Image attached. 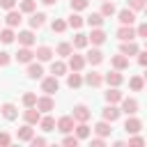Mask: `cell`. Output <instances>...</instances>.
<instances>
[{
  "mask_svg": "<svg viewBox=\"0 0 147 147\" xmlns=\"http://www.w3.org/2000/svg\"><path fill=\"white\" fill-rule=\"evenodd\" d=\"M74 126H76L74 115H64V117H60V119L55 122V129H57L60 133H71V131H74Z\"/></svg>",
  "mask_w": 147,
  "mask_h": 147,
  "instance_id": "1",
  "label": "cell"
},
{
  "mask_svg": "<svg viewBox=\"0 0 147 147\" xmlns=\"http://www.w3.org/2000/svg\"><path fill=\"white\" fill-rule=\"evenodd\" d=\"M57 90H60V80H57V76H48V78L41 80V92H44V94H55Z\"/></svg>",
  "mask_w": 147,
  "mask_h": 147,
  "instance_id": "2",
  "label": "cell"
},
{
  "mask_svg": "<svg viewBox=\"0 0 147 147\" xmlns=\"http://www.w3.org/2000/svg\"><path fill=\"white\" fill-rule=\"evenodd\" d=\"M37 108H39V113H51V110L55 108V101H53V96H51V94L37 96Z\"/></svg>",
  "mask_w": 147,
  "mask_h": 147,
  "instance_id": "3",
  "label": "cell"
},
{
  "mask_svg": "<svg viewBox=\"0 0 147 147\" xmlns=\"http://www.w3.org/2000/svg\"><path fill=\"white\" fill-rule=\"evenodd\" d=\"M103 83H108L110 87H119V85L124 83V76H122L117 69H113V71H108V74L103 76Z\"/></svg>",
  "mask_w": 147,
  "mask_h": 147,
  "instance_id": "4",
  "label": "cell"
},
{
  "mask_svg": "<svg viewBox=\"0 0 147 147\" xmlns=\"http://www.w3.org/2000/svg\"><path fill=\"white\" fill-rule=\"evenodd\" d=\"M119 103H122V108H119V110H122V113H126V115H136V113H138V108H140V106H138V101H136V99H131V96H124Z\"/></svg>",
  "mask_w": 147,
  "mask_h": 147,
  "instance_id": "5",
  "label": "cell"
},
{
  "mask_svg": "<svg viewBox=\"0 0 147 147\" xmlns=\"http://www.w3.org/2000/svg\"><path fill=\"white\" fill-rule=\"evenodd\" d=\"M119 115H122V110H119L115 103H108V106L103 108V119H106V122H110V124H113V122H117V119H119Z\"/></svg>",
  "mask_w": 147,
  "mask_h": 147,
  "instance_id": "6",
  "label": "cell"
},
{
  "mask_svg": "<svg viewBox=\"0 0 147 147\" xmlns=\"http://www.w3.org/2000/svg\"><path fill=\"white\" fill-rule=\"evenodd\" d=\"M90 108L85 106V103H78V106H74V119L76 122H87L90 119Z\"/></svg>",
  "mask_w": 147,
  "mask_h": 147,
  "instance_id": "7",
  "label": "cell"
},
{
  "mask_svg": "<svg viewBox=\"0 0 147 147\" xmlns=\"http://www.w3.org/2000/svg\"><path fill=\"white\" fill-rule=\"evenodd\" d=\"M83 83H87L90 87H101V85H103V76H101L99 71H90V74H85Z\"/></svg>",
  "mask_w": 147,
  "mask_h": 147,
  "instance_id": "8",
  "label": "cell"
},
{
  "mask_svg": "<svg viewBox=\"0 0 147 147\" xmlns=\"http://www.w3.org/2000/svg\"><path fill=\"white\" fill-rule=\"evenodd\" d=\"M140 129H142V122H140L138 117H133V115H129V119L124 122V131L133 136V133H138Z\"/></svg>",
  "mask_w": 147,
  "mask_h": 147,
  "instance_id": "9",
  "label": "cell"
},
{
  "mask_svg": "<svg viewBox=\"0 0 147 147\" xmlns=\"http://www.w3.org/2000/svg\"><path fill=\"white\" fill-rule=\"evenodd\" d=\"M138 34H136V30L131 28V25H122L119 30H117V39L119 41H131V39H136Z\"/></svg>",
  "mask_w": 147,
  "mask_h": 147,
  "instance_id": "10",
  "label": "cell"
},
{
  "mask_svg": "<svg viewBox=\"0 0 147 147\" xmlns=\"http://www.w3.org/2000/svg\"><path fill=\"white\" fill-rule=\"evenodd\" d=\"M71 71H83V67H85V57L83 55H76V53H71L69 55V64H67Z\"/></svg>",
  "mask_w": 147,
  "mask_h": 147,
  "instance_id": "11",
  "label": "cell"
},
{
  "mask_svg": "<svg viewBox=\"0 0 147 147\" xmlns=\"http://www.w3.org/2000/svg\"><path fill=\"white\" fill-rule=\"evenodd\" d=\"M117 18H119V23H122V25H131V23L136 21V14H133V9H131V7H126V9L117 11Z\"/></svg>",
  "mask_w": 147,
  "mask_h": 147,
  "instance_id": "12",
  "label": "cell"
},
{
  "mask_svg": "<svg viewBox=\"0 0 147 147\" xmlns=\"http://www.w3.org/2000/svg\"><path fill=\"white\" fill-rule=\"evenodd\" d=\"M21 21H23V16H21V9H18V11L9 9V11H7V16H5V23H7L9 28H16V25H21Z\"/></svg>",
  "mask_w": 147,
  "mask_h": 147,
  "instance_id": "13",
  "label": "cell"
},
{
  "mask_svg": "<svg viewBox=\"0 0 147 147\" xmlns=\"http://www.w3.org/2000/svg\"><path fill=\"white\" fill-rule=\"evenodd\" d=\"M87 39H90V44H94V46H101V44L106 41V32H103L101 28H94V30L87 34Z\"/></svg>",
  "mask_w": 147,
  "mask_h": 147,
  "instance_id": "14",
  "label": "cell"
},
{
  "mask_svg": "<svg viewBox=\"0 0 147 147\" xmlns=\"http://www.w3.org/2000/svg\"><path fill=\"white\" fill-rule=\"evenodd\" d=\"M16 60H18L21 64H28V62H32V60H34V53L30 51V46H23V48H18Z\"/></svg>",
  "mask_w": 147,
  "mask_h": 147,
  "instance_id": "15",
  "label": "cell"
},
{
  "mask_svg": "<svg viewBox=\"0 0 147 147\" xmlns=\"http://www.w3.org/2000/svg\"><path fill=\"white\" fill-rule=\"evenodd\" d=\"M23 117H25V122H28V124H39L41 113H39V108H37V106H32V108H28V110L23 113Z\"/></svg>",
  "mask_w": 147,
  "mask_h": 147,
  "instance_id": "16",
  "label": "cell"
},
{
  "mask_svg": "<svg viewBox=\"0 0 147 147\" xmlns=\"http://www.w3.org/2000/svg\"><path fill=\"white\" fill-rule=\"evenodd\" d=\"M119 53H122V55H126V57H129V55H138V44H136L133 39H131V41H122Z\"/></svg>",
  "mask_w": 147,
  "mask_h": 147,
  "instance_id": "17",
  "label": "cell"
},
{
  "mask_svg": "<svg viewBox=\"0 0 147 147\" xmlns=\"http://www.w3.org/2000/svg\"><path fill=\"white\" fill-rule=\"evenodd\" d=\"M85 62H90L92 67H96V64H101V62H103V53H101L99 48H92V51H87Z\"/></svg>",
  "mask_w": 147,
  "mask_h": 147,
  "instance_id": "18",
  "label": "cell"
},
{
  "mask_svg": "<svg viewBox=\"0 0 147 147\" xmlns=\"http://www.w3.org/2000/svg\"><path fill=\"white\" fill-rule=\"evenodd\" d=\"M44 76V67L39 62H28V78H41Z\"/></svg>",
  "mask_w": 147,
  "mask_h": 147,
  "instance_id": "19",
  "label": "cell"
},
{
  "mask_svg": "<svg viewBox=\"0 0 147 147\" xmlns=\"http://www.w3.org/2000/svg\"><path fill=\"white\" fill-rule=\"evenodd\" d=\"M34 55H37L39 62H51V57H53V48H51V46H39Z\"/></svg>",
  "mask_w": 147,
  "mask_h": 147,
  "instance_id": "20",
  "label": "cell"
},
{
  "mask_svg": "<svg viewBox=\"0 0 147 147\" xmlns=\"http://www.w3.org/2000/svg\"><path fill=\"white\" fill-rule=\"evenodd\" d=\"M113 67H115L117 71H124V69H129V57H126V55H122V53L113 55Z\"/></svg>",
  "mask_w": 147,
  "mask_h": 147,
  "instance_id": "21",
  "label": "cell"
},
{
  "mask_svg": "<svg viewBox=\"0 0 147 147\" xmlns=\"http://www.w3.org/2000/svg\"><path fill=\"white\" fill-rule=\"evenodd\" d=\"M0 113H2L5 119H16V115H18V110H16L14 103H2L0 106Z\"/></svg>",
  "mask_w": 147,
  "mask_h": 147,
  "instance_id": "22",
  "label": "cell"
},
{
  "mask_svg": "<svg viewBox=\"0 0 147 147\" xmlns=\"http://www.w3.org/2000/svg\"><path fill=\"white\" fill-rule=\"evenodd\" d=\"M16 136H18V140L30 142V140H32V136H34V133H32V124H28V122H25V124L18 129V133H16Z\"/></svg>",
  "mask_w": 147,
  "mask_h": 147,
  "instance_id": "23",
  "label": "cell"
},
{
  "mask_svg": "<svg viewBox=\"0 0 147 147\" xmlns=\"http://www.w3.org/2000/svg\"><path fill=\"white\" fill-rule=\"evenodd\" d=\"M44 23H46V14H41V11L34 14V11H32V16H30V28L37 30V28H41Z\"/></svg>",
  "mask_w": 147,
  "mask_h": 147,
  "instance_id": "24",
  "label": "cell"
},
{
  "mask_svg": "<svg viewBox=\"0 0 147 147\" xmlns=\"http://www.w3.org/2000/svg\"><path fill=\"white\" fill-rule=\"evenodd\" d=\"M18 44H21V46H32V44H34V34H32V30H23V32H18Z\"/></svg>",
  "mask_w": 147,
  "mask_h": 147,
  "instance_id": "25",
  "label": "cell"
},
{
  "mask_svg": "<svg viewBox=\"0 0 147 147\" xmlns=\"http://www.w3.org/2000/svg\"><path fill=\"white\" fill-rule=\"evenodd\" d=\"M67 85H69L71 90L80 87V85H83V76H80V71H74V74H69V76H67Z\"/></svg>",
  "mask_w": 147,
  "mask_h": 147,
  "instance_id": "26",
  "label": "cell"
},
{
  "mask_svg": "<svg viewBox=\"0 0 147 147\" xmlns=\"http://www.w3.org/2000/svg\"><path fill=\"white\" fill-rule=\"evenodd\" d=\"M122 99H124V94H122L117 87H110V90L106 92V101H108V103H119Z\"/></svg>",
  "mask_w": 147,
  "mask_h": 147,
  "instance_id": "27",
  "label": "cell"
},
{
  "mask_svg": "<svg viewBox=\"0 0 147 147\" xmlns=\"http://www.w3.org/2000/svg\"><path fill=\"white\" fill-rule=\"evenodd\" d=\"M85 23H87L90 28H101V25H103V16H101V11H96V14H90V16L85 18Z\"/></svg>",
  "mask_w": 147,
  "mask_h": 147,
  "instance_id": "28",
  "label": "cell"
},
{
  "mask_svg": "<svg viewBox=\"0 0 147 147\" xmlns=\"http://www.w3.org/2000/svg\"><path fill=\"white\" fill-rule=\"evenodd\" d=\"M67 69H69V67H67L62 60L51 62V74H53V76H64V74H67Z\"/></svg>",
  "mask_w": 147,
  "mask_h": 147,
  "instance_id": "29",
  "label": "cell"
},
{
  "mask_svg": "<svg viewBox=\"0 0 147 147\" xmlns=\"http://www.w3.org/2000/svg\"><path fill=\"white\" fill-rule=\"evenodd\" d=\"M94 131H96V136L106 138V136H110V131H113V129H110V122H106V119H103V122H99V124L94 126Z\"/></svg>",
  "mask_w": 147,
  "mask_h": 147,
  "instance_id": "30",
  "label": "cell"
},
{
  "mask_svg": "<svg viewBox=\"0 0 147 147\" xmlns=\"http://www.w3.org/2000/svg\"><path fill=\"white\" fill-rule=\"evenodd\" d=\"M76 129V136H78V140H85V138H90V126H87V122H78V126H74Z\"/></svg>",
  "mask_w": 147,
  "mask_h": 147,
  "instance_id": "31",
  "label": "cell"
},
{
  "mask_svg": "<svg viewBox=\"0 0 147 147\" xmlns=\"http://www.w3.org/2000/svg\"><path fill=\"white\" fill-rule=\"evenodd\" d=\"M83 23H85V18H83L80 14H76V11H74V14L69 16V21H67V25H69V28H74V30H78Z\"/></svg>",
  "mask_w": 147,
  "mask_h": 147,
  "instance_id": "32",
  "label": "cell"
},
{
  "mask_svg": "<svg viewBox=\"0 0 147 147\" xmlns=\"http://www.w3.org/2000/svg\"><path fill=\"white\" fill-rule=\"evenodd\" d=\"M39 126H41V131H46V133H48V131H55V119L46 115V117L39 119Z\"/></svg>",
  "mask_w": 147,
  "mask_h": 147,
  "instance_id": "33",
  "label": "cell"
},
{
  "mask_svg": "<svg viewBox=\"0 0 147 147\" xmlns=\"http://www.w3.org/2000/svg\"><path fill=\"white\" fill-rule=\"evenodd\" d=\"M14 37H16V34H14V30H11L9 25H7L5 30H0V41H2V44H11Z\"/></svg>",
  "mask_w": 147,
  "mask_h": 147,
  "instance_id": "34",
  "label": "cell"
},
{
  "mask_svg": "<svg viewBox=\"0 0 147 147\" xmlns=\"http://www.w3.org/2000/svg\"><path fill=\"white\" fill-rule=\"evenodd\" d=\"M87 44H90V39H87V34H83V32H78V34L74 37V44H71V46H74V48H85Z\"/></svg>",
  "mask_w": 147,
  "mask_h": 147,
  "instance_id": "35",
  "label": "cell"
},
{
  "mask_svg": "<svg viewBox=\"0 0 147 147\" xmlns=\"http://www.w3.org/2000/svg\"><path fill=\"white\" fill-rule=\"evenodd\" d=\"M129 87H131L133 92H140V90L145 87V78H142V76H133V78L129 80Z\"/></svg>",
  "mask_w": 147,
  "mask_h": 147,
  "instance_id": "36",
  "label": "cell"
},
{
  "mask_svg": "<svg viewBox=\"0 0 147 147\" xmlns=\"http://www.w3.org/2000/svg\"><path fill=\"white\" fill-rule=\"evenodd\" d=\"M117 9H115V5L110 2V0H103V5H101V16L106 18V16H113Z\"/></svg>",
  "mask_w": 147,
  "mask_h": 147,
  "instance_id": "37",
  "label": "cell"
},
{
  "mask_svg": "<svg viewBox=\"0 0 147 147\" xmlns=\"http://www.w3.org/2000/svg\"><path fill=\"white\" fill-rule=\"evenodd\" d=\"M74 53V46L69 44V41H62L60 46H57V55H62V57H69Z\"/></svg>",
  "mask_w": 147,
  "mask_h": 147,
  "instance_id": "38",
  "label": "cell"
},
{
  "mask_svg": "<svg viewBox=\"0 0 147 147\" xmlns=\"http://www.w3.org/2000/svg\"><path fill=\"white\" fill-rule=\"evenodd\" d=\"M23 106H25V108L37 106V94H34V92H25V94H23Z\"/></svg>",
  "mask_w": 147,
  "mask_h": 147,
  "instance_id": "39",
  "label": "cell"
},
{
  "mask_svg": "<svg viewBox=\"0 0 147 147\" xmlns=\"http://www.w3.org/2000/svg\"><path fill=\"white\" fill-rule=\"evenodd\" d=\"M34 0H21V14H32L34 11Z\"/></svg>",
  "mask_w": 147,
  "mask_h": 147,
  "instance_id": "40",
  "label": "cell"
},
{
  "mask_svg": "<svg viewBox=\"0 0 147 147\" xmlns=\"http://www.w3.org/2000/svg\"><path fill=\"white\" fill-rule=\"evenodd\" d=\"M51 28H53V32H64V30H67V21H62V18H55V21L51 23Z\"/></svg>",
  "mask_w": 147,
  "mask_h": 147,
  "instance_id": "41",
  "label": "cell"
},
{
  "mask_svg": "<svg viewBox=\"0 0 147 147\" xmlns=\"http://www.w3.org/2000/svg\"><path fill=\"white\" fill-rule=\"evenodd\" d=\"M87 7V0H71V9L74 11H83Z\"/></svg>",
  "mask_w": 147,
  "mask_h": 147,
  "instance_id": "42",
  "label": "cell"
},
{
  "mask_svg": "<svg viewBox=\"0 0 147 147\" xmlns=\"http://www.w3.org/2000/svg\"><path fill=\"white\" fill-rule=\"evenodd\" d=\"M145 5H147V0H129V7H131L133 11H138V9H145Z\"/></svg>",
  "mask_w": 147,
  "mask_h": 147,
  "instance_id": "43",
  "label": "cell"
},
{
  "mask_svg": "<svg viewBox=\"0 0 147 147\" xmlns=\"http://www.w3.org/2000/svg\"><path fill=\"white\" fill-rule=\"evenodd\" d=\"M62 145H67V147H76V145H78V136H64Z\"/></svg>",
  "mask_w": 147,
  "mask_h": 147,
  "instance_id": "44",
  "label": "cell"
},
{
  "mask_svg": "<svg viewBox=\"0 0 147 147\" xmlns=\"http://www.w3.org/2000/svg\"><path fill=\"white\" fill-rule=\"evenodd\" d=\"M136 34L142 37V39H147V23H140V25L136 28Z\"/></svg>",
  "mask_w": 147,
  "mask_h": 147,
  "instance_id": "45",
  "label": "cell"
},
{
  "mask_svg": "<svg viewBox=\"0 0 147 147\" xmlns=\"http://www.w3.org/2000/svg\"><path fill=\"white\" fill-rule=\"evenodd\" d=\"M46 142H48L46 138H37V136H32V140H30L32 147H41V145H46Z\"/></svg>",
  "mask_w": 147,
  "mask_h": 147,
  "instance_id": "46",
  "label": "cell"
},
{
  "mask_svg": "<svg viewBox=\"0 0 147 147\" xmlns=\"http://www.w3.org/2000/svg\"><path fill=\"white\" fill-rule=\"evenodd\" d=\"M129 145H133V147L145 145V138H140V136H136V133H133V138H129Z\"/></svg>",
  "mask_w": 147,
  "mask_h": 147,
  "instance_id": "47",
  "label": "cell"
},
{
  "mask_svg": "<svg viewBox=\"0 0 147 147\" xmlns=\"http://www.w3.org/2000/svg\"><path fill=\"white\" fill-rule=\"evenodd\" d=\"M9 142H11V136H9V133H5V131H0V145H2V147H7Z\"/></svg>",
  "mask_w": 147,
  "mask_h": 147,
  "instance_id": "48",
  "label": "cell"
},
{
  "mask_svg": "<svg viewBox=\"0 0 147 147\" xmlns=\"http://www.w3.org/2000/svg\"><path fill=\"white\" fill-rule=\"evenodd\" d=\"M9 60H11V57H9V53H7V51H0V67H7V64H9Z\"/></svg>",
  "mask_w": 147,
  "mask_h": 147,
  "instance_id": "49",
  "label": "cell"
},
{
  "mask_svg": "<svg viewBox=\"0 0 147 147\" xmlns=\"http://www.w3.org/2000/svg\"><path fill=\"white\" fill-rule=\"evenodd\" d=\"M138 64L140 67H147V51H142V53L138 51Z\"/></svg>",
  "mask_w": 147,
  "mask_h": 147,
  "instance_id": "50",
  "label": "cell"
},
{
  "mask_svg": "<svg viewBox=\"0 0 147 147\" xmlns=\"http://www.w3.org/2000/svg\"><path fill=\"white\" fill-rule=\"evenodd\" d=\"M14 5H16V0H0V7H2V9H7V11H9V9H14Z\"/></svg>",
  "mask_w": 147,
  "mask_h": 147,
  "instance_id": "51",
  "label": "cell"
},
{
  "mask_svg": "<svg viewBox=\"0 0 147 147\" xmlns=\"http://www.w3.org/2000/svg\"><path fill=\"white\" fill-rule=\"evenodd\" d=\"M92 145H94V147H103V145H106V138H101V136H96V138L92 140Z\"/></svg>",
  "mask_w": 147,
  "mask_h": 147,
  "instance_id": "52",
  "label": "cell"
},
{
  "mask_svg": "<svg viewBox=\"0 0 147 147\" xmlns=\"http://www.w3.org/2000/svg\"><path fill=\"white\" fill-rule=\"evenodd\" d=\"M41 2H44V5H55L57 0H41Z\"/></svg>",
  "mask_w": 147,
  "mask_h": 147,
  "instance_id": "53",
  "label": "cell"
},
{
  "mask_svg": "<svg viewBox=\"0 0 147 147\" xmlns=\"http://www.w3.org/2000/svg\"><path fill=\"white\" fill-rule=\"evenodd\" d=\"M142 78H145V80H147V67H145V74H142Z\"/></svg>",
  "mask_w": 147,
  "mask_h": 147,
  "instance_id": "54",
  "label": "cell"
},
{
  "mask_svg": "<svg viewBox=\"0 0 147 147\" xmlns=\"http://www.w3.org/2000/svg\"><path fill=\"white\" fill-rule=\"evenodd\" d=\"M145 51H147V39H145Z\"/></svg>",
  "mask_w": 147,
  "mask_h": 147,
  "instance_id": "55",
  "label": "cell"
},
{
  "mask_svg": "<svg viewBox=\"0 0 147 147\" xmlns=\"http://www.w3.org/2000/svg\"><path fill=\"white\" fill-rule=\"evenodd\" d=\"M145 14H147V5H145Z\"/></svg>",
  "mask_w": 147,
  "mask_h": 147,
  "instance_id": "56",
  "label": "cell"
},
{
  "mask_svg": "<svg viewBox=\"0 0 147 147\" xmlns=\"http://www.w3.org/2000/svg\"><path fill=\"white\" fill-rule=\"evenodd\" d=\"M101 2H103V0H101Z\"/></svg>",
  "mask_w": 147,
  "mask_h": 147,
  "instance_id": "57",
  "label": "cell"
}]
</instances>
